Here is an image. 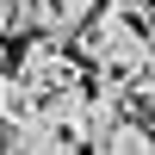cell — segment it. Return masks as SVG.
I'll use <instances>...</instances> for the list:
<instances>
[{
	"label": "cell",
	"mask_w": 155,
	"mask_h": 155,
	"mask_svg": "<svg viewBox=\"0 0 155 155\" xmlns=\"http://www.w3.org/2000/svg\"><path fill=\"white\" fill-rule=\"evenodd\" d=\"M12 68H19L25 81L37 87V93H62V87H74V81H81V50H74V44H62V37H37V31H31Z\"/></svg>",
	"instance_id": "cell-2"
},
{
	"label": "cell",
	"mask_w": 155,
	"mask_h": 155,
	"mask_svg": "<svg viewBox=\"0 0 155 155\" xmlns=\"http://www.w3.org/2000/svg\"><path fill=\"white\" fill-rule=\"evenodd\" d=\"M130 112L155 124V74H143V81H137V106H130Z\"/></svg>",
	"instance_id": "cell-8"
},
{
	"label": "cell",
	"mask_w": 155,
	"mask_h": 155,
	"mask_svg": "<svg viewBox=\"0 0 155 155\" xmlns=\"http://www.w3.org/2000/svg\"><path fill=\"white\" fill-rule=\"evenodd\" d=\"M74 50H81V62L93 74H130V81L155 74V37H149V25L124 19V12H112V6H99L93 19L74 31Z\"/></svg>",
	"instance_id": "cell-1"
},
{
	"label": "cell",
	"mask_w": 155,
	"mask_h": 155,
	"mask_svg": "<svg viewBox=\"0 0 155 155\" xmlns=\"http://www.w3.org/2000/svg\"><path fill=\"white\" fill-rule=\"evenodd\" d=\"M87 106H93V93H87V87L81 81H74V87H62V93H44V118L50 124H62V130H81V118H87Z\"/></svg>",
	"instance_id": "cell-5"
},
{
	"label": "cell",
	"mask_w": 155,
	"mask_h": 155,
	"mask_svg": "<svg viewBox=\"0 0 155 155\" xmlns=\"http://www.w3.org/2000/svg\"><path fill=\"white\" fill-rule=\"evenodd\" d=\"M93 155H155V124L130 112V118H118V130H112Z\"/></svg>",
	"instance_id": "cell-4"
},
{
	"label": "cell",
	"mask_w": 155,
	"mask_h": 155,
	"mask_svg": "<svg viewBox=\"0 0 155 155\" xmlns=\"http://www.w3.org/2000/svg\"><path fill=\"white\" fill-rule=\"evenodd\" d=\"M31 31V0H0V37Z\"/></svg>",
	"instance_id": "cell-6"
},
{
	"label": "cell",
	"mask_w": 155,
	"mask_h": 155,
	"mask_svg": "<svg viewBox=\"0 0 155 155\" xmlns=\"http://www.w3.org/2000/svg\"><path fill=\"white\" fill-rule=\"evenodd\" d=\"M81 149H87L81 137H68L62 124H50L44 112H31V118H19V124L0 130V155H81Z\"/></svg>",
	"instance_id": "cell-3"
},
{
	"label": "cell",
	"mask_w": 155,
	"mask_h": 155,
	"mask_svg": "<svg viewBox=\"0 0 155 155\" xmlns=\"http://www.w3.org/2000/svg\"><path fill=\"white\" fill-rule=\"evenodd\" d=\"M56 6H62V19H68V25H74V31H81V25H87V19H93V12H99V6H106V0H56Z\"/></svg>",
	"instance_id": "cell-7"
},
{
	"label": "cell",
	"mask_w": 155,
	"mask_h": 155,
	"mask_svg": "<svg viewBox=\"0 0 155 155\" xmlns=\"http://www.w3.org/2000/svg\"><path fill=\"white\" fill-rule=\"evenodd\" d=\"M0 130H6V124H0Z\"/></svg>",
	"instance_id": "cell-9"
}]
</instances>
